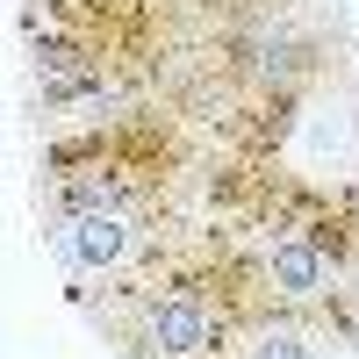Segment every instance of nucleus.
I'll return each mask as SVG.
<instances>
[{
  "instance_id": "2",
  "label": "nucleus",
  "mask_w": 359,
  "mask_h": 359,
  "mask_svg": "<svg viewBox=\"0 0 359 359\" xmlns=\"http://www.w3.org/2000/svg\"><path fill=\"white\" fill-rule=\"evenodd\" d=\"M50 252L72 280L86 273H144L151 259V230H144V208H72V216H50Z\"/></svg>"
},
{
  "instance_id": "4",
  "label": "nucleus",
  "mask_w": 359,
  "mask_h": 359,
  "mask_svg": "<svg viewBox=\"0 0 359 359\" xmlns=\"http://www.w3.org/2000/svg\"><path fill=\"white\" fill-rule=\"evenodd\" d=\"M245 359H316V331L280 309L273 323H259V331L245 338Z\"/></svg>"
},
{
  "instance_id": "1",
  "label": "nucleus",
  "mask_w": 359,
  "mask_h": 359,
  "mask_svg": "<svg viewBox=\"0 0 359 359\" xmlns=\"http://www.w3.org/2000/svg\"><path fill=\"white\" fill-rule=\"evenodd\" d=\"M130 294V359H223L237 331V302L216 287L208 259H158L123 280Z\"/></svg>"
},
{
  "instance_id": "3",
  "label": "nucleus",
  "mask_w": 359,
  "mask_h": 359,
  "mask_svg": "<svg viewBox=\"0 0 359 359\" xmlns=\"http://www.w3.org/2000/svg\"><path fill=\"white\" fill-rule=\"evenodd\" d=\"M29 79H36V94L50 108H86V101L108 94V57L86 36H72V29L50 22V29L29 36Z\"/></svg>"
}]
</instances>
